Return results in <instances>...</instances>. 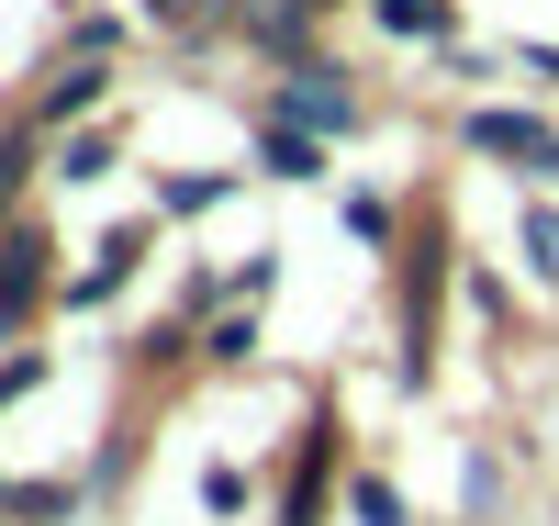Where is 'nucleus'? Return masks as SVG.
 Wrapping results in <instances>:
<instances>
[{
    "mask_svg": "<svg viewBox=\"0 0 559 526\" xmlns=\"http://www.w3.org/2000/svg\"><path fill=\"white\" fill-rule=\"evenodd\" d=\"M57 57H112V68H123V12L68 0V12H57Z\"/></svg>",
    "mask_w": 559,
    "mask_h": 526,
    "instance_id": "a211bd4d",
    "label": "nucleus"
},
{
    "mask_svg": "<svg viewBox=\"0 0 559 526\" xmlns=\"http://www.w3.org/2000/svg\"><path fill=\"white\" fill-rule=\"evenodd\" d=\"M168 235V213L146 202V213H123L102 247H90V269H68V292H57V314H112L123 292H134V269H146V247Z\"/></svg>",
    "mask_w": 559,
    "mask_h": 526,
    "instance_id": "0eeeda50",
    "label": "nucleus"
},
{
    "mask_svg": "<svg viewBox=\"0 0 559 526\" xmlns=\"http://www.w3.org/2000/svg\"><path fill=\"white\" fill-rule=\"evenodd\" d=\"M515 269L559 303V190H515Z\"/></svg>",
    "mask_w": 559,
    "mask_h": 526,
    "instance_id": "ddd939ff",
    "label": "nucleus"
},
{
    "mask_svg": "<svg viewBox=\"0 0 559 526\" xmlns=\"http://www.w3.org/2000/svg\"><path fill=\"white\" fill-rule=\"evenodd\" d=\"M236 113H247V168H258L269 190H324V179H336V147H324V135H302L292 113H269L258 90H247Z\"/></svg>",
    "mask_w": 559,
    "mask_h": 526,
    "instance_id": "6e6552de",
    "label": "nucleus"
},
{
    "mask_svg": "<svg viewBox=\"0 0 559 526\" xmlns=\"http://www.w3.org/2000/svg\"><path fill=\"white\" fill-rule=\"evenodd\" d=\"M347 515H358V526H414V504H403L392 470H347Z\"/></svg>",
    "mask_w": 559,
    "mask_h": 526,
    "instance_id": "412c9836",
    "label": "nucleus"
},
{
    "mask_svg": "<svg viewBox=\"0 0 559 526\" xmlns=\"http://www.w3.org/2000/svg\"><path fill=\"white\" fill-rule=\"evenodd\" d=\"M459 157H481L492 179L515 190H559V113L537 102V90H481V102H459Z\"/></svg>",
    "mask_w": 559,
    "mask_h": 526,
    "instance_id": "f03ea898",
    "label": "nucleus"
},
{
    "mask_svg": "<svg viewBox=\"0 0 559 526\" xmlns=\"http://www.w3.org/2000/svg\"><path fill=\"white\" fill-rule=\"evenodd\" d=\"M336 224L358 235V247H369V258H392V247H403V224H414V213L392 202V190H369V179H336Z\"/></svg>",
    "mask_w": 559,
    "mask_h": 526,
    "instance_id": "dca6fc26",
    "label": "nucleus"
},
{
    "mask_svg": "<svg viewBox=\"0 0 559 526\" xmlns=\"http://www.w3.org/2000/svg\"><path fill=\"white\" fill-rule=\"evenodd\" d=\"M0 526H12V515H0Z\"/></svg>",
    "mask_w": 559,
    "mask_h": 526,
    "instance_id": "393cba45",
    "label": "nucleus"
},
{
    "mask_svg": "<svg viewBox=\"0 0 559 526\" xmlns=\"http://www.w3.org/2000/svg\"><path fill=\"white\" fill-rule=\"evenodd\" d=\"M347 414L336 404H313L302 425H292V470H280V515L269 526H324V515H336V493H347Z\"/></svg>",
    "mask_w": 559,
    "mask_h": 526,
    "instance_id": "39448f33",
    "label": "nucleus"
},
{
    "mask_svg": "<svg viewBox=\"0 0 559 526\" xmlns=\"http://www.w3.org/2000/svg\"><path fill=\"white\" fill-rule=\"evenodd\" d=\"M45 179H57V135H45V124L12 102V113H0V224L34 213V190H45Z\"/></svg>",
    "mask_w": 559,
    "mask_h": 526,
    "instance_id": "1a4fd4ad",
    "label": "nucleus"
},
{
    "mask_svg": "<svg viewBox=\"0 0 559 526\" xmlns=\"http://www.w3.org/2000/svg\"><path fill=\"white\" fill-rule=\"evenodd\" d=\"M45 381H57V348H0V414H12V404H34Z\"/></svg>",
    "mask_w": 559,
    "mask_h": 526,
    "instance_id": "4be33fe9",
    "label": "nucleus"
},
{
    "mask_svg": "<svg viewBox=\"0 0 559 526\" xmlns=\"http://www.w3.org/2000/svg\"><path fill=\"white\" fill-rule=\"evenodd\" d=\"M90 504H102V482H90V470H45V482H23L12 526H79Z\"/></svg>",
    "mask_w": 559,
    "mask_h": 526,
    "instance_id": "f3484780",
    "label": "nucleus"
},
{
    "mask_svg": "<svg viewBox=\"0 0 559 526\" xmlns=\"http://www.w3.org/2000/svg\"><path fill=\"white\" fill-rule=\"evenodd\" d=\"M123 102V68L112 57H45L34 79H23V113L45 124V135H79V124H102Z\"/></svg>",
    "mask_w": 559,
    "mask_h": 526,
    "instance_id": "423d86ee",
    "label": "nucleus"
},
{
    "mask_svg": "<svg viewBox=\"0 0 559 526\" xmlns=\"http://www.w3.org/2000/svg\"><path fill=\"white\" fill-rule=\"evenodd\" d=\"M57 292H68V269H57V224H45V202H34V213L0 224V348H34V325L57 314Z\"/></svg>",
    "mask_w": 559,
    "mask_h": 526,
    "instance_id": "20e7f679",
    "label": "nucleus"
},
{
    "mask_svg": "<svg viewBox=\"0 0 559 526\" xmlns=\"http://www.w3.org/2000/svg\"><path fill=\"white\" fill-rule=\"evenodd\" d=\"M247 179H258V168H146V202H157L168 224H213Z\"/></svg>",
    "mask_w": 559,
    "mask_h": 526,
    "instance_id": "9b49d317",
    "label": "nucleus"
},
{
    "mask_svg": "<svg viewBox=\"0 0 559 526\" xmlns=\"http://www.w3.org/2000/svg\"><path fill=\"white\" fill-rule=\"evenodd\" d=\"M358 12H369L381 45H403V57H448L459 45V0H358Z\"/></svg>",
    "mask_w": 559,
    "mask_h": 526,
    "instance_id": "f8f14e48",
    "label": "nucleus"
},
{
    "mask_svg": "<svg viewBox=\"0 0 559 526\" xmlns=\"http://www.w3.org/2000/svg\"><path fill=\"white\" fill-rule=\"evenodd\" d=\"M292 12H302L313 34H336V12H358V0H292Z\"/></svg>",
    "mask_w": 559,
    "mask_h": 526,
    "instance_id": "5701e85b",
    "label": "nucleus"
},
{
    "mask_svg": "<svg viewBox=\"0 0 559 526\" xmlns=\"http://www.w3.org/2000/svg\"><path fill=\"white\" fill-rule=\"evenodd\" d=\"M247 515H258V470L202 459V526H247Z\"/></svg>",
    "mask_w": 559,
    "mask_h": 526,
    "instance_id": "6ab92c4d",
    "label": "nucleus"
},
{
    "mask_svg": "<svg viewBox=\"0 0 559 526\" xmlns=\"http://www.w3.org/2000/svg\"><path fill=\"white\" fill-rule=\"evenodd\" d=\"M258 102H269V113H292L302 135H324V147H358V135H369V79L336 57V45H313L302 68L258 79Z\"/></svg>",
    "mask_w": 559,
    "mask_h": 526,
    "instance_id": "7ed1b4c3",
    "label": "nucleus"
},
{
    "mask_svg": "<svg viewBox=\"0 0 559 526\" xmlns=\"http://www.w3.org/2000/svg\"><path fill=\"white\" fill-rule=\"evenodd\" d=\"M112 168H123V113H102V124L57 135V190H102Z\"/></svg>",
    "mask_w": 559,
    "mask_h": 526,
    "instance_id": "4468645a",
    "label": "nucleus"
},
{
    "mask_svg": "<svg viewBox=\"0 0 559 526\" xmlns=\"http://www.w3.org/2000/svg\"><path fill=\"white\" fill-rule=\"evenodd\" d=\"M258 359H269V303H224V314L202 325V348H191L202 381H247Z\"/></svg>",
    "mask_w": 559,
    "mask_h": 526,
    "instance_id": "9d476101",
    "label": "nucleus"
},
{
    "mask_svg": "<svg viewBox=\"0 0 559 526\" xmlns=\"http://www.w3.org/2000/svg\"><path fill=\"white\" fill-rule=\"evenodd\" d=\"M471 269L448 235V202H414L403 247H392V381L403 393H426L437 381V348H448V280Z\"/></svg>",
    "mask_w": 559,
    "mask_h": 526,
    "instance_id": "f257e3e1",
    "label": "nucleus"
},
{
    "mask_svg": "<svg viewBox=\"0 0 559 526\" xmlns=\"http://www.w3.org/2000/svg\"><path fill=\"white\" fill-rule=\"evenodd\" d=\"M503 79L537 90V102H559V34H515V45H503Z\"/></svg>",
    "mask_w": 559,
    "mask_h": 526,
    "instance_id": "aec40b11",
    "label": "nucleus"
},
{
    "mask_svg": "<svg viewBox=\"0 0 559 526\" xmlns=\"http://www.w3.org/2000/svg\"><path fill=\"white\" fill-rule=\"evenodd\" d=\"M12 504H23V482H12V470H0V515H12Z\"/></svg>",
    "mask_w": 559,
    "mask_h": 526,
    "instance_id": "b1692460",
    "label": "nucleus"
},
{
    "mask_svg": "<svg viewBox=\"0 0 559 526\" xmlns=\"http://www.w3.org/2000/svg\"><path fill=\"white\" fill-rule=\"evenodd\" d=\"M459 292H471V325H481V337L515 348V325H526V280H503V258H471V269H459Z\"/></svg>",
    "mask_w": 559,
    "mask_h": 526,
    "instance_id": "2eb2a0df",
    "label": "nucleus"
}]
</instances>
